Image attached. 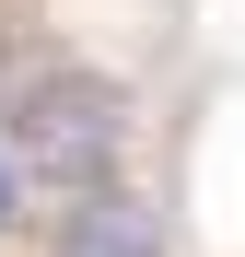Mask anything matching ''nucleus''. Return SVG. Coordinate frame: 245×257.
<instances>
[{
    "label": "nucleus",
    "mask_w": 245,
    "mask_h": 257,
    "mask_svg": "<svg viewBox=\"0 0 245 257\" xmlns=\"http://www.w3.org/2000/svg\"><path fill=\"white\" fill-rule=\"evenodd\" d=\"M117 141H129V117H117V82H94V70H35L12 94V152L35 164V176L82 187V199L105 187Z\"/></svg>",
    "instance_id": "1"
},
{
    "label": "nucleus",
    "mask_w": 245,
    "mask_h": 257,
    "mask_svg": "<svg viewBox=\"0 0 245 257\" xmlns=\"http://www.w3.org/2000/svg\"><path fill=\"white\" fill-rule=\"evenodd\" d=\"M59 257H163V222H152L140 199L94 187V199H82L70 222H59Z\"/></svg>",
    "instance_id": "2"
},
{
    "label": "nucleus",
    "mask_w": 245,
    "mask_h": 257,
    "mask_svg": "<svg viewBox=\"0 0 245 257\" xmlns=\"http://www.w3.org/2000/svg\"><path fill=\"white\" fill-rule=\"evenodd\" d=\"M0 222H12V176H0Z\"/></svg>",
    "instance_id": "3"
}]
</instances>
